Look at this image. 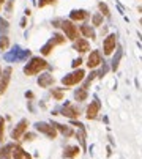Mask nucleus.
Returning <instances> with one entry per match:
<instances>
[{
  "label": "nucleus",
  "mask_w": 142,
  "mask_h": 159,
  "mask_svg": "<svg viewBox=\"0 0 142 159\" xmlns=\"http://www.w3.org/2000/svg\"><path fill=\"white\" fill-rule=\"evenodd\" d=\"M140 24H142V19H140Z\"/></svg>",
  "instance_id": "58836bf2"
},
{
  "label": "nucleus",
  "mask_w": 142,
  "mask_h": 159,
  "mask_svg": "<svg viewBox=\"0 0 142 159\" xmlns=\"http://www.w3.org/2000/svg\"><path fill=\"white\" fill-rule=\"evenodd\" d=\"M99 109H101V102H99L98 98H95L93 102H90V105L87 107V113H85L89 120H95L96 115H98V112H99Z\"/></svg>",
  "instance_id": "9d476101"
},
{
  "label": "nucleus",
  "mask_w": 142,
  "mask_h": 159,
  "mask_svg": "<svg viewBox=\"0 0 142 159\" xmlns=\"http://www.w3.org/2000/svg\"><path fill=\"white\" fill-rule=\"evenodd\" d=\"M107 71H109V66H107V63H106V62H103V68L99 70V73H98L96 76H98V77H103V76H104Z\"/></svg>",
  "instance_id": "c85d7f7f"
},
{
  "label": "nucleus",
  "mask_w": 142,
  "mask_h": 159,
  "mask_svg": "<svg viewBox=\"0 0 142 159\" xmlns=\"http://www.w3.org/2000/svg\"><path fill=\"white\" fill-rule=\"evenodd\" d=\"M115 44H117V35H115V33L107 35L106 39H104V43H103V50H104V54H106V55H111L112 50L115 49Z\"/></svg>",
  "instance_id": "0eeeda50"
},
{
  "label": "nucleus",
  "mask_w": 142,
  "mask_h": 159,
  "mask_svg": "<svg viewBox=\"0 0 142 159\" xmlns=\"http://www.w3.org/2000/svg\"><path fill=\"white\" fill-rule=\"evenodd\" d=\"M25 98H28V99H33V93H32V91H25Z\"/></svg>",
  "instance_id": "f704fd0d"
},
{
  "label": "nucleus",
  "mask_w": 142,
  "mask_h": 159,
  "mask_svg": "<svg viewBox=\"0 0 142 159\" xmlns=\"http://www.w3.org/2000/svg\"><path fill=\"white\" fill-rule=\"evenodd\" d=\"M62 90H63V88H57V90H52V96H54L57 101L63 99V93H62Z\"/></svg>",
  "instance_id": "bb28decb"
},
{
  "label": "nucleus",
  "mask_w": 142,
  "mask_h": 159,
  "mask_svg": "<svg viewBox=\"0 0 142 159\" xmlns=\"http://www.w3.org/2000/svg\"><path fill=\"white\" fill-rule=\"evenodd\" d=\"M5 2H6V0H0V8H2V5H3Z\"/></svg>",
  "instance_id": "4c0bfd02"
},
{
  "label": "nucleus",
  "mask_w": 142,
  "mask_h": 159,
  "mask_svg": "<svg viewBox=\"0 0 142 159\" xmlns=\"http://www.w3.org/2000/svg\"><path fill=\"white\" fill-rule=\"evenodd\" d=\"M74 49L79 52H87V50H90V43L84 38H77L74 43Z\"/></svg>",
  "instance_id": "f3484780"
},
{
  "label": "nucleus",
  "mask_w": 142,
  "mask_h": 159,
  "mask_svg": "<svg viewBox=\"0 0 142 159\" xmlns=\"http://www.w3.org/2000/svg\"><path fill=\"white\" fill-rule=\"evenodd\" d=\"M25 24H27V19L22 18V19H21V27H25Z\"/></svg>",
  "instance_id": "c9c22d12"
},
{
  "label": "nucleus",
  "mask_w": 142,
  "mask_h": 159,
  "mask_svg": "<svg viewBox=\"0 0 142 159\" xmlns=\"http://www.w3.org/2000/svg\"><path fill=\"white\" fill-rule=\"evenodd\" d=\"M81 33H82L85 38H90V39H95V38H96V33H95L93 27H90V25H81Z\"/></svg>",
  "instance_id": "412c9836"
},
{
  "label": "nucleus",
  "mask_w": 142,
  "mask_h": 159,
  "mask_svg": "<svg viewBox=\"0 0 142 159\" xmlns=\"http://www.w3.org/2000/svg\"><path fill=\"white\" fill-rule=\"evenodd\" d=\"M35 129L43 132L44 136H48L49 139H55L57 137V129L51 125V123H44V121H38L35 123Z\"/></svg>",
  "instance_id": "39448f33"
},
{
  "label": "nucleus",
  "mask_w": 142,
  "mask_h": 159,
  "mask_svg": "<svg viewBox=\"0 0 142 159\" xmlns=\"http://www.w3.org/2000/svg\"><path fill=\"white\" fill-rule=\"evenodd\" d=\"M101 63V55H99V50H92L89 60H87V66L89 68H96V66Z\"/></svg>",
  "instance_id": "f8f14e48"
},
{
  "label": "nucleus",
  "mask_w": 142,
  "mask_h": 159,
  "mask_svg": "<svg viewBox=\"0 0 142 159\" xmlns=\"http://www.w3.org/2000/svg\"><path fill=\"white\" fill-rule=\"evenodd\" d=\"M55 3V0H38V6L43 8V6H46V5H52Z\"/></svg>",
  "instance_id": "c756f323"
},
{
  "label": "nucleus",
  "mask_w": 142,
  "mask_h": 159,
  "mask_svg": "<svg viewBox=\"0 0 142 159\" xmlns=\"http://www.w3.org/2000/svg\"><path fill=\"white\" fill-rule=\"evenodd\" d=\"M60 27L63 29V32H65L68 39H71V41H76L77 39V27L71 21H62Z\"/></svg>",
  "instance_id": "423d86ee"
},
{
  "label": "nucleus",
  "mask_w": 142,
  "mask_h": 159,
  "mask_svg": "<svg viewBox=\"0 0 142 159\" xmlns=\"http://www.w3.org/2000/svg\"><path fill=\"white\" fill-rule=\"evenodd\" d=\"M30 14H32V11H30V10L27 8V10H25V16H30Z\"/></svg>",
  "instance_id": "e433bc0d"
},
{
  "label": "nucleus",
  "mask_w": 142,
  "mask_h": 159,
  "mask_svg": "<svg viewBox=\"0 0 142 159\" xmlns=\"http://www.w3.org/2000/svg\"><path fill=\"white\" fill-rule=\"evenodd\" d=\"M81 63H82V58H76V60H73L71 66H73V68H77V66H81Z\"/></svg>",
  "instance_id": "72a5a7b5"
},
{
  "label": "nucleus",
  "mask_w": 142,
  "mask_h": 159,
  "mask_svg": "<svg viewBox=\"0 0 142 159\" xmlns=\"http://www.w3.org/2000/svg\"><path fill=\"white\" fill-rule=\"evenodd\" d=\"M87 16H89V13L85 10H73L69 13V19L71 21H84Z\"/></svg>",
  "instance_id": "a211bd4d"
},
{
  "label": "nucleus",
  "mask_w": 142,
  "mask_h": 159,
  "mask_svg": "<svg viewBox=\"0 0 142 159\" xmlns=\"http://www.w3.org/2000/svg\"><path fill=\"white\" fill-rule=\"evenodd\" d=\"M32 55V52L30 50H22L19 46H14L13 47V50H10V52H6V54L3 55V58L6 60V62H22V60H25V58H28Z\"/></svg>",
  "instance_id": "f03ea898"
},
{
  "label": "nucleus",
  "mask_w": 142,
  "mask_h": 159,
  "mask_svg": "<svg viewBox=\"0 0 142 159\" xmlns=\"http://www.w3.org/2000/svg\"><path fill=\"white\" fill-rule=\"evenodd\" d=\"M87 96H89L87 88H84V87H81V88H77V90L74 91V98H76V101H85V99H87Z\"/></svg>",
  "instance_id": "4be33fe9"
},
{
  "label": "nucleus",
  "mask_w": 142,
  "mask_h": 159,
  "mask_svg": "<svg viewBox=\"0 0 142 159\" xmlns=\"http://www.w3.org/2000/svg\"><path fill=\"white\" fill-rule=\"evenodd\" d=\"M48 62L41 57H32L30 62H28L25 66H24V74L25 76H35L38 73H41L43 70L48 68Z\"/></svg>",
  "instance_id": "f257e3e1"
},
{
  "label": "nucleus",
  "mask_w": 142,
  "mask_h": 159,
  "mask_svg": "<svg viewBox=\"0 0 142 159\" xmlns=\"http://www.w3.org/2000/svg\"><path fill=\"white\" fill-rule=\"evenodd\" d=\"M76 137H77V140L81 142L82 148H85V129H81L79 132H76Z\"/></svg>",
  "instance_id": "a878e982"
},
{
  "label": "nucleus",
  "mask_w": 142,
  "mask_h": 159,
  "mask_svg": "<svg viewBox=\"0 0 142 159\" xmlns=\"http://www.w3.org/2000/svg\"><path fill=\"white\" fill-rule=\"evenodd\" d=\"M14 148V143H6L0 148V159H11V151Z\"/></svg>",
  "instance_id": "6ab92c4d"
},
{
  "label": "nucleus",
  "mask_w": 142,
  "mask_h": 159,
  "mask_svg": "<svg viewBox=\"0 0 142 159\" xmlns=\"http://www.w3.org/2000/svg\"><path fill=\"white\" fill-rule=\"evenodd\" d=\"M84 76H85V73H84L82 70H76L74 73L66 74V76L62 79V84H63V85H66V87L76 85V84H79V82L82 81V79H84Z\"/></svg>",
  "instance_id": "20e7f679"
},
{
  "label": "nucleus",
  "mask_w": 142,
  "mask_h": 159,
  "mask_svg": "<svg viewBox=\"0 0 142 159\" xmlns=\"http://www.w3.org/2000/svg\"><path fill=\"white\" fill-rule=\"evenodd\" d=\"M62 115L68 117V118H77L79 117V109L76 107V105H73V104L65 102V105L62 107Z\"/></svg>",
  "instance_id": "9b49d317"
},
{
  "label": "nucleus",
  "mask_w": 142,
  "mask_h": 159,
  "mask_svg": "<svg viewBox=\"0 0 142 159\" xmlns=\"http://www.w3.org/2000/svg\"><path fill=\"white\" fill-rule=\"evenodd\" d=\"M3 132H5V120L3 117H0V142L3 140Z\"/></svg>",
  "instance_id": "cd10ccee"
},
{
  "label": "nucleus",
  "mask_w": 142,
  "mask_h": 159,
  "mask_svg": "<svg viewBox=\"0 0 142 159\" xmlns=\"http://www.w3.org/2000/svg\"><path fill=\"white\" fill-rule=\"evenodd\" d=\"M11 73H13L11 66H8V68H5L3 73L0 74V95H3L6 91L8 84H10V79H11Z\"/></svg>",
  "instance_id": "6e6552de"
},
{
  "label": "nucleus",
  "mask_w": 142,
  "mask_h": 159,
  "mask_svg": "<svg viewBox=\"0 0 142 159\" xmlns=\"http://www.w3.org/2000/svg\"><path fill=\"white\" fill-rule=\"evenodd\" d=\"M51 125H52V126H54L57 131H60V132H62V134H63L65 137H71V136L74 134V131L71 129L69 126H66V125H60V123H55V121H52Z\"/></svg>",
  "instance_id": "dca6fc26"
},
{
  "label": "nucleus",
  "mask_w": 142,
  "mask_h": 159,
  "mask_svg": "<svg viewBox=\"0 0 142 159\" xmlns=\"http://www.w3.org/2000/svg\"><path fill=\"white\" fill-rule=\"evenodd\" d=\"M0 36H6V32H8V22L5 19H0Z\"/></svg>",
  "instance_id": "393cba45"
},
{
  "label": "nucleus",
  "mask_w": 142,
  "mask_h": 159,
  "mask_svg": "<svg viewBox=\"0 0 142 159\" xmlns=\"http://www.w3.org/2000/svg\"><path fill=\"white\" fill-rule=\"evenodd\" d=\"M27 126H28V121L25 120V118H24V120H21V121L16 125V128H14V129L11 131V139H13V140L21 139V136L27 131Z\"/></svg>",
  "instance_id": "1a4fd4ad"
},
{
  "label": "nucleus",
  "mask_w": 142,
  "mask_h": 159,
  "mask_svg": "<svg viewBox=\"0 0 142 159\" xmlns=\"http://www.w3.org/2000/svg\"><path fill=\"white\" fill-rule=\"evenodd\" d=\"M11 154H13L14 159H32V156L28 154L27 151H24V148L19 147V145H14V148H13Z\"/></svg>",
  "instance_id": "4468645a"
},
{
  "label": "nucleus",
  "mask_w": 142,
  "mask_h": 159,
  "mask_svg": "<svg viewBox=\"0 0 142 159\" xmlns=\"http://www.w3.org/2000/svg\"><path fill=\"white\" fill-rule=\"evenodd\" d=\"M101 22H103V16L98 13V14L93 16V25H101Z\"/></svg>",
  "instance_id": "7c9ffc66"
},
{
  "label": "nucleus",
  "mask_w": 142,
  "mask_h": 159,
  "mask_svg": "<svg viewBox=\"0 0 142 159\" xmlns=\"http://www.w3.org/2000/svg\"><path fill=\"white\" fill-rule=\"evenodd\" d=\"M81 148L77 147V145H68V147H65L63 150V157H68V159H73L79 154Z\"/></svg>",
  "instance_id": "2eb2a0df"
},
{
  "label": "nucleus",
  "mask_w": 142,
  "mask_h": 159,
  "mask_svg": "<svg viewBox=\"0 0 142 159\" xmlns=\"http://www.w3.org/2000/svg\"><path fill=\"white\" fill-rule=\"evenodd\" d=\"M63 43H65V38H63L60 33H55V35L49 39V41L41 47V54H43V55H49L51 50H52L57 44H63Z\"/></svg>",
  "instance_id": "7ed1b4c3"
},
{
  "label": "nucleus",
  "mask_w": 142,
  "mask_h": 159,
  "mask_svg": "<svg viewBox=\"0 0 142 159\" xmlns=\"http://www.w3.org/2000/svg\"><path fill=\"white\" fill-rule=\"evenodd\" d=\"M13 5H14V0H8V3H6V13H11V10H13Z\"/></svg>",
  "instance_id": "473e14b6"
},
{
  "label": "nucleus",
  "mask_w": 142,
  "mask_h": 159,
  "mask_svg": "<svg viewBox=\"0 0 142 159\" xmlns=\"http://www.w3.org/2000/svg\"><path fill=\"white\" fill-rule=\"evenodd\" d=\"M33 139H35L33 132H27V134H24V140H33Z\"/></svg>",
  "instance_id": "2f4dec72"
},
{
  "label": "nucleus",
  "mask_w": 142,
  "mask_h": 159,
  "mask_svg": "<svg viewBox=\"0 0 142 159\" xmlns=\"http://www.w3.org/2000/svg\"><path fill=\"white\" fill-rule=\"evenodd\" d=\"M55 82V79H54V76L52 74H41L40 77H38V85L40 87H43V88H48V87H51L52 84Z\"/></svg>",
  "instance_id": "ddd939ff"
},
{
  "label": "nucleus",
  "mask_w": 142,
  "mask_h": 159,
  "mask_svg": "<svg viewBox=\"0 0 142 159\" xmlns=\"http://www.w3.org/2000/svg\"><path fill=\"white\" fill-rule=\"evenodd\" d=\"M8 46H10V38L8 36H0V49L6 50Z\"/></svg>",
  "instance_id": "b1692460"
},
{
  "label": "nucleus",
  "mask_w": 142,
  "mask_h": 159,
  "mask_svg": "<svg viewBox=\"0 0 142 159\" xmlns=\"http://www.w3.org/2000/svg\"><path fill=\"white\" fill-rule=\"evenodd\" d=\"M122 57H123V49H122V47H119V49H117V52H115V55H114V58H112V66H111V68H112L114 71H117V70H119V65H120Z\"/></svg>",
  "instance_id": "aec40b11"
},
{
  "label": "nucleus",
  "mask_w": 142,
  "mask_h": 159,
  "mask_svg": "<svg viewBox=\"0 0 142 159\" xmlns=\"http://www.w3.org/2000/svg\"><path fill=\"white\" fill-rule=\"evenodd\" d=\"M98 8H99V11H101V13H99V14H101V16H111V11H109V6L106 5V3H103V2H99L98 3Z\"/></svg>",
  "instance_id": "5701e85b"
}]
</instances>
